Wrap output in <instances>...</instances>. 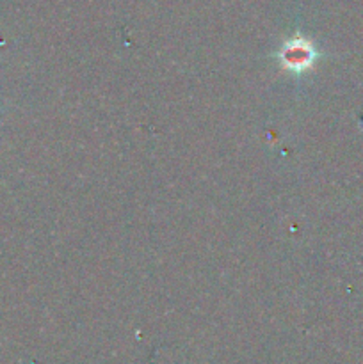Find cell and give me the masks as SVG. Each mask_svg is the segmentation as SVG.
<instances>
[{
    "mask_svg": "<svg viewBox=\"0 0 363 364\" xmlns=\"http://www.w3.org/2000/svg\"><path fill=\"white\" fill-rule=\"evenodd\" d=\"M280 59L285 70L301 73V71H306L308 68L313 66L317 59V52L308 39L294 38L285 43L283 48H281Z\"/></svg>",
    "mask_w": 363,
    "mask_h": 364,
    "instance_id": "1",
    "label": "cell"
}]
</instances>
